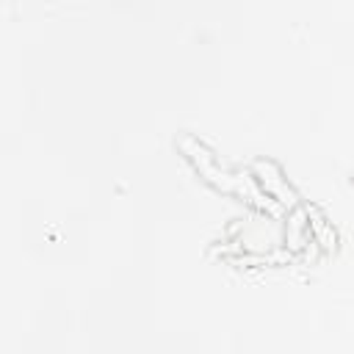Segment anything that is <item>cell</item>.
<instances>
[{
    "label": "cell",
    "mask_w": 354,
    "mask_h": 354,
    "mask_svg": "<svg viewBox=\"0 0 354 354\" xmlns=\"http://www.w3.org/2000/svg\"><path fill=\"white\" fill-rule=\"evenodd\" d=\"M177 144H180V149L185 152V158L196 166V171H199L207 183H213L216 188H221V191H227V194L249 196V199L257 202L260 207H271V202L266 199V194L257 191V185L252 183V177H241V174H232V171L221 169V163L216 160V155H213L205 144H199L194 136H183Z\"/></svg>",
    "instance_id": "1"
},
{
    "label": "cell",
    "mask_w": 354,
    "mask_h": 354,
    "mask_svg": "<svg viewBox=\"0 0 354 354\" xmlns=\"http://www.w3.org/2000/svg\"><path fill=\"white\" fill-rule=\"evenodd\" d=\"M254 177L257 183L266 188V194H271V199H277L279 205H296V191L288 185V180L282 177L279 166L271 163V160H254Z\"/></svg>",
    "instance_id": "2"
},
{
    "label": "cell",
    "mask_w": 354,
    "mask_h": 354,
    "mask_svg": "<svg viewBox=\"0 0 354 354\" xmlns=\"http://www.w3.org/2000/svg\"><path fill=\"white\" fill-rule=\"evenodd\" d=\"M304 213H307V218H310V224H313V238H315L324 249H335V230L326 224V218L318 213V207H307Z\"/></svg>",
    "instance_id": "3"
}]
</instances>
